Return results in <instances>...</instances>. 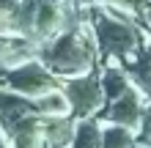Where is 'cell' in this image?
<instances>
[{
  "label": "cell",
  "mask_w": 151,
  "mask_h": 148,
  "mask_svg": "<svg viewBox=\"0 0 151 148\" xmlns=\"http://www.w3.org/2000/svg\"><path fill=\"white\" fill-rule=\"evenodd\" d=\"M143 102H140V91L137 88H127L118 99L110 102V107L102 112V118L107 124H121V126H129V129H137L140 126V118H143Z\"/></svg>",
  "instance_id": "5b68a950"
},
{
  "label": "cell",
  "mask_w": 151,
  "mask_h": 148,
  "mask_svg": "<svg viewBox=\"0 0 151 148\" xmlns=\"http://www.w3.org/2000/svg\"><path fill=\"white\" fill-rule=\"evenodd\" d=\"M66 99H69V107H72V115L80 121H88L93 112H99L102 107V80L99 77H91V74H77V77H69L66 80Z\"/></svg>",
  "instance_id": "277c9868"
},
{
  "label": "cell",
  "mask_w": 151,
  "mask_h": 148,
  "mask_svg": "<svg viewBox=\"0 0 151 148\" xmlns=\"http://www.w3.org/2000/svg\"><path fill=\"white\" fill-rule=\"evenodd\" d=\"M39 55L44 60V66H50L55 74L60 77H77L85 74L93 66V47L91 39H85L83 30H66L58 33L55 39L44 41V47L39 49Z\"/></svg>",
  "instance_id": "6da1fadb"
},
{
  "label": "cell",
  "mask_w": 151,
  "mask_h": 148,
  "mask_svg": "<svg viewBox=\"0 0 151 148\" xmlns=\"http://www.w3.org/2000/svg\"><path fill=\"white\" fill-rule=\"evenodd\" d=\"M60 3H63V0H60Z\"/></svg>",
  "instance_id": "4fadbf2b"
},
{
  "label": "cell",
  "mask_w": 151,
  "mask_h": 148,
  "mask_svg": "<svg viewBox=\"0 0 151 148\" xmlns=\"http://www.w3.org/2000/svg\"><path fill=\"white\" fill-rule=\"evenodd\" d=\"M96 47L113 60H127L137 49V33L129 22H121V11L96 16Z\"/></svg>",
  "instance_id": "7a4b0ae2"
},
{
  "label": "cell",
  "mask_w": 151,
  "mask_h": 148,
  "mask_svg": "<svg viewBox=\"0 0 151 148\" xmlns=\"http://www.w3.org/2000/svg\"><path fill=\"white\" fill-rule=\"evenodd\" d=\"M6 85H8V91L19 93V96H25V99H39V96H44V93L55 91L58 80H55V74L47 71L44 66L33 63V60H25V63L8 69Z\"/></svg>",
  "instance_id": "3957f363"
},
{
  "label": "cell",
  "mask_w": 151,
  "mask_h": 148,
  "mask_svg": "<svg viewBox=\"0 0 151 148\" xmlns=\"http://www.w3.org/2000/svg\"><path fill=\"white\" fill-rule=\"evenodd\" d=\"M69 148H102V126L99 121H80L74 126V137Z\"/></svg>",
  "instance_id": "9c48e42d"
},
{
  "label": "cell",
  "mask_w": 151,
  "mask_h": 148,
  "mask_svg": "<svg viewBox=\"0 0 151 148\" xmlns=\"http://www.w3.org/2000/svg\"><path fill=\"white\" fill-rule=\"evenodd\" d=\"M102 148H137L135 129L121 126V124L102 126Z\"/></svg>",
  "instance_id": "ba28073f"
},
{
  "label": "cell",
  "mask_w": 151,
  "mask_h": 148,
  "mask_svg": "<svg viewBox=\"0 0 151 148\" xmlns=\"http://www.w3.org/2000/svg\"><path fill=\"white\" fill-rule=\"evenodd\" d=\"M0 148H14V145H11V143H8V140H6V137H3V134H0Z\"/></svg>",
  "instance_id": "7c38bea8"
},
{
  "label": "cell",
  "mask_w": 151,
  "mask_h": 148,
  "mask_svg": "<svg viewBox=\"0 0 151 148\" xmlns=\"http://www.w3.org/2000/svg\"><path fill=\"white\" fill-rule=\"evenodd\" d=\"M22 39H11V36H0V58H11V49L19 44Z\"/></svg>",
  "instance_id": "8fae6325"
},
{
  "label": "cell",
  "mask_w": 151,
  "mask_h": 148,
  "mask_svg": "<svg viewBox=\"0 0 151 148\" xmlns=\"http://www.w3.org/2000/svg\"><path fill=\"white\" fill-rule=\"evenodd\" d=\"M99 80H102V93H104L110 102H113V99H118L127 88H132L129 77H127V71H124L121 66H110V69H104V74L99 77Z\"/></svg>",
  "instance_id": "30bf717a"
},
{
  "label": "cell",
  "mask_w": 151,
  "mask_h": 148,
  "mask_svg": "<svg viewBox=\"0 0 151 148\" xmlns=\"http://www.w3.org/2000/svg\"><path fill=\"white\" fill-rule=\"evenodd\" d=\"M66 19V8L60 0H36V16H33V30L39 39L50 41L55 39Z\"/></svg>",
  "instance_id": "8992f818"
},
{
  "label": "cell",
  "mask_w": 151,
  "mask_h": 148,
  "mask_svg": "<svg viewBox=\"0 0 151 148\" xmlns=\"http://www.w3.org/2000/svg\"><path fill=\"white\" fill-rule=\"evenodd\" d=\"M30 104H33V112H39L41 118H60V115H69V112H72L69 99H66V93L60 88L44 93V96H39L36 102H30Z\"/></svg>",
  "instance_id": "52a82bcc"
}]
</instances>
